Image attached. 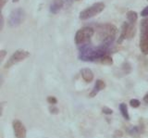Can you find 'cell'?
<instances>
[{"label":"cell","instance_id":"7402d4cb","mask_svg":"<svg viewBox=\"0 0 148 138\" xmlns=\"http://www.w3.org/2000/svg\"><path fill=\"white\" fill-rule=\"evenodd\" d=\"M50 112L52 113V114H58V108H56V107L50 108Z\"/></svg>","mask_w":148,"mask_h":138},{"label":"cell","instance_id":"e0dca14e","mask_svg":"<svg viewBox=\"0 0 148 138\" xmlns=\"http://www.w3.org/2000/svg\"><path fill=\"white\" fill-rule=\"evenodd\" d=\"M130 104H131V106L132 108H138L141 103L138 99H132L131 101H130Z\"/></svg>","mask_w":148,"mask_h":138},{"label":"cell","instance_id":"5bb4252c","mask_svg":"<svg viewBox=\"0 0 148 138\" xmlns=\"http://www.w3.org/2000/svg\"><path fill=\"white\" fill-rule=\"evenodd\" d=\"M119 110H120V112H121V115L123 116V118L126 119V121H129V119H130V115H129V112H128L127 105L124 104V103H121V104L119 105Z\"/></svg>","mask_w":148,"mask_h":138},{"label":"cell","instance_id":"8992f818","mask_svg":"<svg viewBox=\"0 0 148 138\" xmlns=\"http://www.w3.org/2000/svg\"><path fill=\"white\" fill-rule=\"evenodd\" d=\"M25 18V12L22 8H16L11 11L8 17V25L10 27H17L21 25Z\"/></svg>","mask_w":148,"mask_h":138},{"label":"cell","instance_id":"ba28073f","mask_svg":"<svg viewBox=\"0 0 148 138\" xmlns=\"http://www.w3.org/2000/svg\"><path fill=\"white\" fill-rule=\"evenodd\" d=\"M105 88H106L105 82L102 81V80H97L96 82H95V84L94 89H92V91L90 93V96H91V97H94V96H95L100 91H102Z\"/></svg>","mask_w":148,"mask_h":138},{"label":"cell","instance_id":"9c48e42d","mask_svg":"<svg viewBox=\"0 0 148 138\" xmlns=\"http://www.w3.org/2000/svg\"><path fill=\"white\" fill-rule=\"evenodd\" d=\"M64 6V1L63 0H54L52 4L50 5V11L53 14H57V13L61 10Z\"/></svg>","mask_w":148,"mask_h":138},{"label":"cell","instance_id":"2e32d148","mask_svg":"<svg viewBox=\"0 0 148 138\" xmlns=\"http://www.w3.org/2000/svg\"><path fill=\"white\" fill-rule=\"evenodd\" d=\"M126 130L129 135H139V133H140V128L138 126H130L126 129Z\"/></svg>","mask_w":148,"mask_h":138},{"label":"cell","instance_id":"4fadbf2b","mask_svg":"<svg viewBox=\"0 0 148 138\" xmlns=\"http://www.w3.org/2000/svg\"><path fill=\"white\" fill-rule=\"evenodd\" d=\"M127 19H128V21L129 23H131L132 25L135 24V22L137 21L138 20V15L135 11L133 10H131V11H128L127 12Z\"/></svg>","mask_w":148,"mask_h":138},{"label":"cell","instance_id":"484cf974","mask_svg":"<svg viewBox=\"0 0 148 138\" xmlns=\"http://www.w3.org/2000/svg\"><path fill=\"white\" fill-rule=\"evenodd\" d=\"M3 25H4V19H3V16H1V28L0 29H3Z\"/></svg>","mask_w":148,"mask_h":138},{"label":"cell","instance_id":"9a60e30c","mask_svg":"<svg viewBox=\"0 0 148 138\" xmlns=\"http://www.w3.org/2000/svg\"><path fill=\"white\" fill-rule=\"evenodd\" d=\"M99 61L102 64H105V65H112L113 64V60H112V58L109 57L108 55H105L104 57H102Z\"/></svg>","mask_w":148,"mask_h":138},{"label":"cell","instance_id":"7a4b0ae2","mask_svg":"<svg viewBox=\"0 0 148 138\" xmlns=\"http://www.w3.org/2000/svg\"><path fill=\"white\" fill-rule=\"evenodd\" d=\"M96 33L97 36H98V39L101 42V45H109L110 44H112L116 36H117L118 29L113 24L106 23L97 26Z\"/></svg>","mask_w":148,"mask_h":138},{"label":"cell","instance_id":"d4e9b609","mask_svg":"<svg viewBox=\"0 0 148 138\" xmlns=\"http://www.w3.org/2000/svg\"><path fill=\"white\" fill-rule=\"evenodd\" d=\"M143 101H145V103L148 104V93L143 96Z\"/></svg>","mask_w":148,"mask_h":138},{"label":"cell","instance_id":"8fae6325","mask_svg":"<svg viewBox=\"0 0 148 138\" xmlns=\"http://www.w3.org/2000/svg\"><path fill=\"white\" fill-rule=\"evenodd\" d=\"M129 27H130V23L129 22H124L122 25V30H121V34H120V36L118 40L119 44H121L123 42V40H125L128 37V31H129Z\"/></svg>","mask_w":148,"mask_h":138},{"label":"cell","instance_id":"30bf717a","mask_svg":"<svg viewBox=\"0 0 148 138\" xmlns=\"http://www.w3.org/2000/svg\"><path fill=\"white\" fill-rule=\"evenodd\" d=\"M82 79L84 80L86 82H91L92 80H94V73L90 70V69H82Z\"/></svg>","mask_w":148,"mask_h":138},{"label":"cell","instance_id":"ac0fdd59","mask_svg":"<svg viewBox=\"0 0 148 138\" xmlns=\"http://www.w3.org/2000/svg\"><path fill=\"white\" fill-rule=\"evenodd\" d=\"M47 102L51 105H56L58 103V99L55 96H48L47 97Z\"/></svg>","mask_w":148,"mask_h":138},{"label":"cell","instance_id":"cb8c5ba5","mask_svg":"<svg viewBox=\"0 0 148 138\" xmlns=\"http://www.w3.org/2000/svg\"><path fill=\"white\" fill-rule=\"evenodd\" d=\"M7 1H8V0H0V7H1V8H4L5 4L7 3Z\"/></svg>","mask_w":148,"mask_h":138},{"label":"cell","instance_id":"4316f807","mask_svg":"<svg viewBox=\"0 0 148 138\" xmlns=\"http://www.w3.org/2000/svg\"><path fill=\"white\" fill-rule=\"evenodd\" d=\"M65 1H67L69 4V5H71V2H72V0H65Z\"/></svg>","mask_w":148,"mask_h":138},{"label":"cell","instance_id":"83f0119b","mask_svg":"<svg viewBox=\"0 0 148 138\" xmlns=\"http://www.w3.org/2000/svg\"><path fill=\"white\" fill-rule=\"evenodd\" d=\"M12 1H13L14 3H15V2H18V0H12Z\"/></svg>","mask_w":148,"mask_h":138},{"label":"cell","instance_id":"603a6c76","mask_svg":"<svg viewBox=\"0 0 148 138\" xmlns=\"http://www.w3.org/2000/svg\"><path fill=\"white\" fill-rule=\"evenodd\" d=\"M0 54H1V57H0V60H3L4 59V58H5V56H6V54H7V52L5 51V50H1V51H0Z\"/></svg>","mask_w":148,"mask_h":138},{"label":"cell","instance_id":"3957f363","mask_svg":"<svg viewBox=\"0 0 148 138\" xmlns=\"http://www.w3.org/2000/svg\"><path fill=\"white\" fill-rule=\"evenodd\" d=\"M95 34V31L91 27H83L79 30L75 34V43L78 45H87L90 39Z\"/></svg>","mask_w":148,"mask_h":138},{"label":"cell","instance_id":"6da1fadb","mask_svg":"<svg viewBox=\"0 0 148 138\" xmlns=\"http://www.w3.org/2000/svg\"><path fill=\"white\" fill-rule=\"evenodd\" d=\"M105 55H108V45H101L97 48L91 47L89 45H82L80 52V58L83 61H95L104 57Z\"/></svg>","mask_w":148,"mask_h":138},{"label":"cell","instance_id":"52a82bcc","mask_svg":"<svg viewBox=\"0 0 148 138\" xmlns=\"http://www.w3.org/2000/svg\"><path fill=\"white\" fill-rule=\"evenodd\" d=\"M12 126L16 138H26V129L21 122L15 119L12 122Z\"/></svg>","mask_w":148,"mask_h":138},{"label":"cell","instance_id":"44dd1931","mask_svg":"<svg viewBox=\"0 0 148 138\" xmlns=\"http://www.w3.org/2000/svg\"><path fill=\"white\" fill-rule=\"evenodd\" d=\"M141 16H143V17H148V7L143 8V10L141 12Z\"/></svg>","mask_w":148,"mask_h":138},{"label":"cell","instance_id":"5b68a950","mask_svg":"<svg viewBox=\"0 0 148 138\" xmlns=\"http://www.w3.org/2000/svg\"><path fill=\"white\" fill-rule=\"evenodd\" d=\"M30 56V52L26 51L24 49H18L15 53L12 54V56L8 59V61L4 65V69H9L13 65H16L17 63L23 61Z\"/></svg>","mask_w":148,"mask_h":138},{"label":"cell","instance_id":"7c38bea8","mask_svg":"<svg viewBox=\"0 0 148 138\" xmlns=\"http://www.w3.org/2000/svg\"><path fill=\"white\" fill-rule=\"evenodd\" d=\"M140 29H141L140 36H148V17L141 21Z\"/></svg>","mask_w":148,"mask_h":138},{"label":"cell","instance_id":"ffe728a7","mask_svg":"<svg viewBox=\"0 0 148 138\" xmlns=\"http://www.w3.org/2000/svg\"><path fill=\"white\" fill-rule=\"evenodd\" d=\"M122 135H123V133L121 131H115L114 135H113V136L115 138H120V137H122Z\"/></svg>","mask_w":148,"mask_h":138},{"label":"cell","instance_id":"d6986e66","mask_svg":"<svg viewBox=\"0 0 148 138\" xmlns=\"http://www.w3.org/2000/svg\"><path fill=\"white\" fill-rule=\"evenodd\" d=\"M102 111H103L104 114H106V115H110L113 113V110L109 108H106V107H104L103 109H102Z\"/></svg>","mask_w":148,"mask_h":138},{"label":"cell","instance_id":"277c9868","mask_svg":"<svg viewBox=\"0 0 148 138\" xmlns=\"http://www.w3.org/2000/svg\"><path fill=\"white\" fill-rule=\"evenodd\" d=\"M105 10V4L102 2L95 3L94 5H92L91 7L85 8L84 10H82L80 13V19L82 21H85L92 18L96 15H98L99 13H101Z\"/></svg>","mask_w":148,"mask_h":138}]
</instances>
